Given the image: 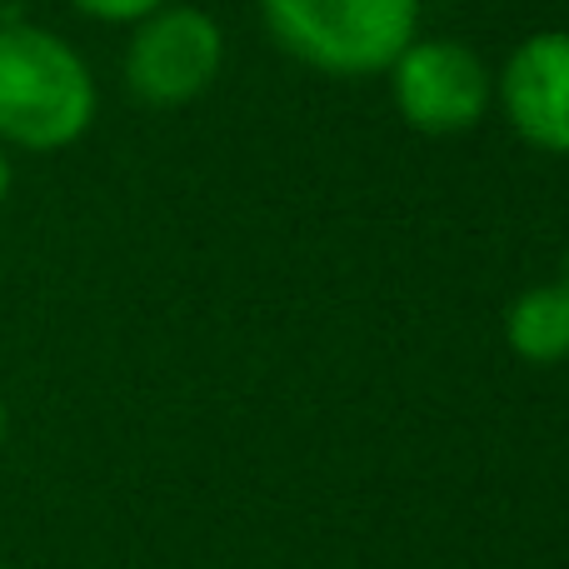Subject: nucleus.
<instances>
[{"label": "nucleus", "mask_w": 569, "mask_h": 569, "mask_svg": "<svg viewBox=\"0 0 569 569\" xmlns=\"http://www.w3.org/2000/svg\"><path fill=\"white\" fill-rule=\"evenodd\" d=\"M100 90L70 40L46 26H0V146L50 156L96 126Z\"/></svg>", "instance_id": "obj_1"}, {"label": "nucleus", "mask_w": 569, "mask_h": 569, "mask_svg": "<svg viewBox=\"0 0 569 569\" xmlns=\"http://www.w3.org/2000/svg\"><path fill=\"white\" fill-rule=\"evenodd\" d=\"M260 16L284 56L340 80L380 76L420 36V0H260Z\"/></svg>", "instance_id": "obj_2"}, {"label": "nucleus", "mask_w": 569, "mask_h": 569, "mask_svg": "<svg viewBox=\"0 0 569 569\" xmlns=\"http://www.w3.org/2000/svg\"><path fill=\"white\" fill-rule=\"evenodd\" d=\"M226 60V36L200 6H160L136 20L126 46V86L156 110L206 96Z\"/></svg>", "instance_id": "obj_3"}, {"label": "nucleus", "mask_w": 569, "mask_h": 569, "mask_svg": "<svg viewBox=\"0 0 569 569\" xmlns=\"http://www.w3.org/2000/svg\"><path fill=\"white\" fill-rule=\"evenodd\" d=\"M395 110L420 136H460L475 130L495 106V76L460 40H420L390 66Z\"/></svg>", "instance_id": "obj_4"}, {"label": "nucleus", "mask_w": 569, "mask_h": 569, "mask_svg": "<svg viewBox=\"0 0 569 569\" xmlns=\"http://www.w3.org/2000/svg\"><path fill=\"white\" fill-rule=\"evenodd\" d=\"M495 96L525 146L569 156V30L520 40L495 80Z\"/></svg>", "instance_id": "obj_5"}, {"label": "nucleus", "mask_w": 569, "mask_h": 569, "mask_svg": "<svg viewBox=\"0 0 569 569\" xmlns=\"http://www.w3.org/2000/svg\"><path fill=\"white\" fill-rule=\"evenodd\" d=\"M505 340L525 365L569 360V290L565 284H535L505 310Z\"/></svg>", "instance_id": "obj_6"}, {"label": "nucleus", "mask_w": 569, "mask_h": 569, "mask_svg": "<svg viewBox=\"0 0 569 569\" xmlns=\"http://www.w3.org/2000/svg\"><path fill=\"white\" fill-rule=\"evenodd\" d=\"M70 6L90 20H106V26H136V20H146L150 10L170 6V0H70Z\"/></svg>", "instance_id": "obj_7"}, {"label": "nucleus", "mask_w": 569, "mask_h": 569, "mask_svg": "<svg viewBox=\"0 0 569 569\" xmlns=\"http://www.w3.org/2000/svg\"><path fill=\"white\" fill-rule=\"evenodd\" d=\"M10 180H16V170H10V156H6V146H0V200L10 196Z\"/></svg>", "instance_id": "obj_8"}, {"label": "nucleus", "mask_w": 569, "mask_h": 569, "mask_svg": "<svg viewBox=\"0 0 569 569\" xmlns=\"http://www.w3.org/2000/svg\"><path fill=\"white\" fill-rule=\"evenodd\" d=\"M0 440H6V400H0Z\"/></svg>", "instance_id": "obj_9"}, {"label": "nucleus", "mask_w": 569, "mask_h": 569, "mask_svg": "<svg viewBox=\"0 0 569 569\" xmlns=\"http://www.w3.org/2000/svg\"><path fill=\"white\" fill-rule=\"evenodd\" d=\"M560 284H565V290H569V250H565V280H560Z\"/></svg>", "instance_id": "obj_10"}]
</instances>
